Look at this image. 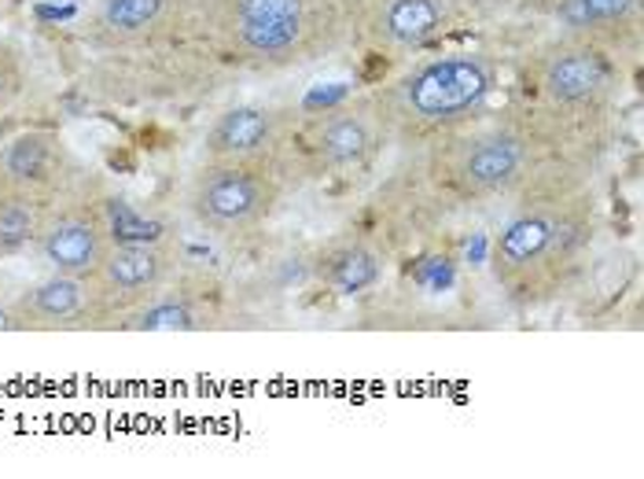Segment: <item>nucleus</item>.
<instances>
[{
    "mask_svg": "<svg viewBox=\"0 0 644 479\" xmlns=\"http://www.w3.org/2000/svg\"><path fill=\"white\" fill-rule=\"evenodd\" d=\"M523 11H538V15H552V8L560 4V0H516Z\"/></svg>",
    "mask_w": 644,
    "mask_h": 479,
    "instance_id": "nucleus-21",
    "label": "nucleus"
},
{
    "mask_svg": "<svg viewBox=\"0 0 644 479\" xmlns=\"http://www.w3.org/2000/svg\"><path fill=\"white\" fill-rule=\"evenodd\" d=\"M177 254L163 240L155 243H115L100 270L89 277V295H93V325L122 321L129 310L148 303L174 281Z\"/></svg>",
    "mask_w": 644,
    "mask_h": 479,
    "instance_id": "nucleus-7",
    "label": "nucleus"
},
{
    "mask_svg": "<svg viewBox=\"0 0 644 479\" xmlns=\"http://www.w3.org/2000/svg\"><path fill=\"white\" fill-rule=\"evenodd\" d=\"M468 4H471V8H482V11H486V8H490V11H494V8L516 4V0H468Z\"/></svg>",
    "mask_w": 644,
    "mask_h": 479,
    "instance_id": "nucleus-23",
    "label": "nucleus"
},
{
    "mask_svg": "<svg viewBox=\"0 0 644 479\" xmlns=\"http://www.w3.org/2000/svg\"><path fill=\"white\" fill-rule=\"evenodd\" d=\"M516 218L501 229L490 251L494 281L516 303H546L582 273V259L593 248L596 215L590 192L579 185L538 177L527 188Z\"/></svg>",
    "mask_w": 644,
    "mask_h": 479,
    "instance_id": "nucleus-1",
    "label": "nucleus"
},
{
    "mask_svg": "<svg viewBox=\"0 0 644 479\" xmlns=\"http://www.w3.org/2000/svg\"><path fill=\"white\" fill-rule=\"evenodd\" d=\"M27 88V66L22 52L11 41H0V111H8Z\"/></svg>",
    "mask_w": 644,
    "mask_h": 479,
    "instance_id": "nucleus-20",
    "label": "nucleus"
},
{
    "mask_svg": "<svg viewBox=\"0 0 644 479\" xmlns=\"http://www.w3.org/2000/svg\"><path fill=\"white\" fill-rule=\"evenodd\" d=\"M33 248L52 273L85 277L89 281L100 270V262L107 259V251L115 248L104 218V199L74 196L66 204H52L38 226Z\"/></svg>",
    "mask_w": 644,
    "mask_h": 479,
    "instance_id": "nucleus-8",
    "label": "nucleus"
},
{
    "mask_svg": "<svg viewBox=\"0 0 644 479\" xmlns=\"http://www.w3.org/2000/svg\"><path fill=\"white\" fill-rule=\"evenodd\" d=\"M66 170H71V155L49 129L19 133L0 148V188L41 207H52L60 199Z\"/></svg>",
    "mask_w": 644,
    "mask_h": 479,
    "instance_id": "nucleus-12",
    "label": "nucleus"
},
{
    "mask_svg": "<svg viewBox=\"0 0 644 479\" xmlns=\"http://www.w3.org/2000/svg\"><path fill=\"white\" fill-rule=\"evenodd\" d=\"M104 218H107L111 240L115 243H155V240H163V226L141 218L137 210L126 204V199L104 196Z\"/></svg>",
    "mask_w": 644,
    "mask_h": 479,
    "instance_id": "nucleus-19",
    "label": "nucleus"
},
{
    "mask_svg": "<svg viewBox=\"0 0 644 479\" xmlns=\"http://www.w3.org/2000/svg\"><path fill=\"white\" fill-rule=\"evenodd\" d=\"M11 329V306H0V332Z\"/></svg>",
    "mask_w": 644,
    "mask_h": 479,
    "instance_id": "nucleus-24",
    "label": "nucleus"
},
{
    "mask_svg": "<svg viewBox=\"0 0 644 479\" xmlns=\"http://www.w3.org/2000/svg\"><path fill=\"white\" fill-rule=\"evenodd\" d=\"M166 15V0H100L89 15V33L100 44H133L144 41Z\"/></svg>",
    "mask_w": 644,
    "mask_h": 479,
    "instance_id": "nucleus-17",
    "label": "nucleus"
},
{
    "mask_svg": "<svg viewBox=\"0 0 644 479\" xmlns=\"http://www.w3.org/2000/svg\"><path fill=\"white\" fill-rule=\"evenodd\" d=\"M380 122L368 104H332L310 118L302 133V159L318 174L361 170L380 148Z\"/></svg>",
    "mask_w": 644,
    "mask_h": 479,
    "instance_id": "nucleus-9",
    "label": "nucleus"
},
{
    "mask_svg": "<svg viewBox=\"0 0 644 479\" xmlns=\"http://www.w3.org/2000/svg\"><path fill=\"white\" fill-rule=\"evenodd\" d=\"M530 82L560 115H601L623 82V66L607 44L560 33L530 55Z\"/></svg>",
    "mask_w": 644,
    "mask_h": 479,
    "instance_id": "nucleus-6",
    "label": "nucleus"
},
{
    "mask_svg": "<svg viewBox=\"0 0 644 479\" xmlns=\"http://www.w3.org/2000/svg\"><path fill=\"white\" fill-rule=\"evenodd\" d=\"M541 133L527 122L505 118L490 126H476L438 140V174L465 199H497L527 192L538 181V148Z\"/></svg>",
    "mask_w": 644,
    "mask_h": 479,
    "instance_id": "nucleus-4",
    "label": "nucleus"
},
{
    "mask_svg": "<svg viewBox=\"0 0 644 479\" xmlns=\"http://www.w3.org/2000/svg\"><path fill=\"white\" fill-rule=\"evenodd\" d=\"M280 204V174L269 163L207 159L188 185V215L210 237H247L273 218Z\"/></svg>",
    "mask_w": 644,
    "mask_h": 479,
    "instance_id": "nucleus-5",
    "label": "nucleus"
},
{
    "mask_svg": "<svg viewBox=\"0 0 644 479\" xmlns=\"http://www.w3.org/2000/svg\"><path fill=\"white\" fill-rule=\"evenodd\" d=\"M41 204H33L27 196H15V192H4L0 188V259L8 254H19L22 248H30L33 237H38V226L44 218Z\"/></svg>",
    "mask_w": 644,
    "mask_h": 479,
    "instance_id": "nucleus-18",
    "label": "nucleus"
},
{
    "mask_svg": "<svg viewBox=\"0 0 644 479\" xmlns=\"http://www.w3.org/2000/svg\"><path fill=\"white\" fill-rule=\"evenodd\" d=\"M457 19V0H357L354 33L380 52H416Z\"/></svg>",
    "mask_w": 644,
    "mask_h": 479,
    "instance_id": "nucleus-10",
    "label": "nucleus"
},
{
    "mask_svg": "<svg viewBox=\"0 0 644 479\" xmlns=\"http://www.w3.org/2000/svg\"><path fill=\"white\" fill-rule=\"evenodd\" d=\"M497 66L482 52H449L424 60L372 100L383 137L402 144H438L468 129L490 104Z\"/></svg>",
    "mask_w": 644,
    "mask_h": 479,
    "instance_id": "nucleus-2",
    "label": "nucleus"
},
{
    "mask_svg": "<svg viewBox=\"0 0 644 479\" xmlns=\"http://www.w3.org/2000/svg\"><path fill=\"white\" fill-rule=\"evenodd\" d=\"M644 0H560L552 19L563 33L601 41L607 49H623L626 38H637Z\"/></svg>",
    "mask_w": 644,
    "mask_h": 479,
    "instance_id": "nucleus-14",
    "label": "nucleus"
},
{
    "mask_svg": "<svg viewBox=\"0 0 644 479\" xmlns=\"http://www.w3.org/2000/svg\"><path fill=\"white\" fill-rule=\"evenodd\" d=\"M291 140V122L284 111L243 104L218 115L202 137V152L214 163H269L277 166L280 152Z\"/></svg>",
    "mask_w": 644,
    "mask_h": 479,
    "instance_id": "nucleus-11",
    "label": "nucleus"
},
{
    "mask_svg": "<svg viewBox=\"0 0 644 479\" xmlns=\"http://www.w3.org/2000/svg\"><path fill=\"white\" fill-rule=\"evenodd\" d=\"M93 325V295L85 277L52 273L11 303V329L15 332H60Z\"/></svg>",
    "mask_w": 644,
    "mask_h": 479,
    "instance_id": "nucleus-13",
    "label": "nucleus"
},
{
    "mask_svg": "<svg viewBox=\"0 0 644 479\" xmlns=\"http://www.w3.org/2000/svg\"><path fill=\"white\" fill-rule=\"evenodd\" d=\"M169 284L159 295H152L144 306L129 310L118 325L126 332H196V329H207L210 325L207 306L199 303L196 292H191V288H169Z\"/></svg>",
    "mask_w": 644,
    "mask_h": 479,
    "instance_id": "nucleus-16",
    "label": "nucleus"
},
{
    "mask_svg": "<svg viewBox=\"0 0 644 479\" xmlns=\"http://www.w3.org/2000/svg\"><path fill=\"white\" fill-rule=\"evenodd\" d=\"M49 4H71V0H49Z\"/></svg>",
    "mask_w": 644,
    "mask_h": 479,
    "instance_id": "nucleus-25",
    "label": "nucleus"
},
{
    "mask_svg": "<svg viewBox=\"0 0 644 479\" xmlns=\"http://www.w3.org/2000/svg\"><path fill=\"white\" fill-rule=\"evenodd\" d=\"M357 0H214V22L236 60L291 71L335 52L354 33Z\"/></svg>",
    "mask_w": 644,
    "mask_h": 479,
    "instance_id": "nucleus-3",
    "label": "nucleus"
},
{
    "mask_svg": "<svg viewBox=\"0 0 644 479\" xmlns=\"http://www.w3.org/2000/svg\"><path fill=\"white\" fill-rule=\"evenodd\" d=\"M38 15H41V19H71V15H74V8H71V4H66V8H41Z\"/></svg>",
    "mask_w": 644,
    "mask_h": 479,
    "instance_id": "nucleus-22",
    "label": "nucleus"
},
{
    "mask_svg": "<svg viewBox=\"0 0 644 479\" xmlns=\"http://www.w3.org/2000/svg\"><path fill=\"white\" fill-rule=\"evenodd\" d=\"M313 281L335 295H361L383 281V254L365 240H335L313 259Z\"/></svg>",
    "mask_w": 644,
    "mask_h": 479,
    "instance_id": "nucleus-15",
    "label": "nucleus"
}]
</instances>
